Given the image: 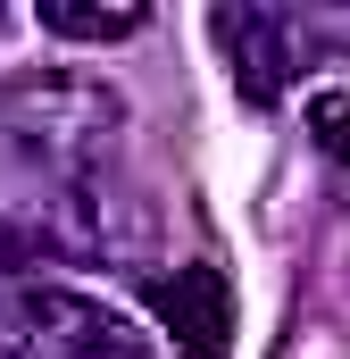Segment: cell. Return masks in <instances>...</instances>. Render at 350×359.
<instances>
[{"mask_svg": "<svg viewBox=\"0 0 350 359\" xmlns=\"http://www.w3.org/2000/svg\"><path fill=\"white\" fill-rule=\"evenodd\" d=\"M309 142L334 168H350V92H309Z\"/></svg>", "mask_w": 350, "mask_h": 359, "instance_id": "6", "label": "cell"}, {"mask_svg": "<svg viewBox=\"0 0 350 359\" xmlns=\"http://www.w3.org/2000/svg\"><path fill=\"white\" fill-rule=\"evenodd\" d=\"M34 17H42L50 42H125V34H142V8L134 0H117V8L108 0H42Z\"/></svg>", "mask_w": 350, "mask_h": 359, "instance_id": "5", "label": "cell"}, {"mask_svg": "<svg viewBox=\"0 0 350 359\" xmlns=\"http://www.w3.org/2000/svg\"><path fill=\"white\" fill-rule=\"evenodd\" d=\"M17 268H34V243H25V234H17V226L0 217V284H8Z\"/></svg>", "mask_w": 350, "mask_h": 359, "instance_id": "7", "label": "cell"}, {"mask_svg": "<svg viewBox=\"0 0 350 359\" xmlns=\"http://www.w3.org/2000/svg\"><path fill=\"white\" fill-rule=\"evenodd\" d=\"M125 142V92L84 67H25L0 84V151L17 168L92 184Z\"/></svg>", "mask_w": 350, "mask_h": 359, "instance_id": "1", "label": "cell"}, {"mask_svg": "<svg viewBox=\"0 0 350 359\" xmlns=\"http://www.w3.org/2000/svg\"><path fill=\"white\" fill-rule=\"evenodd\" d=\"M150 309H159V326L175 334V351L183 359H225L234 343V284L217 268H175V276H150Z\"/></svg>", "mask_w": 350, "mask_h": 359, "instance_id": "4", "label": "cell"}, {"mask_svg": "<svg viewBox=\"0 0 350 359\" xmlns=\"http://www.w3.org/2000/svg\"><path fill=\"white\" fill-rule=\"evenodd\" d=\"M209 42L225 50V76L234 92L251 100V109H275V100H292L300 76H309V25L300 17H284V8H217L209 17Z\"/></svg>", "mask_w": 350, "mask_h": 359, "instance_id": "3", "label": "cell"}, {"mask_svg": "<svg viewBox=\"0 0 350 359\" xmlns=\"http://www.w3.org/2000/svg\"><path fill=\"white\" fill-rule=\"evenodd\" d=\"M0 359H159V334L100 292L25 276L0 301Z\"/></svg>", "mask_w": 350, "mask_h": 359, "instance_id": "2", "label": "cell"}]
</instances>
